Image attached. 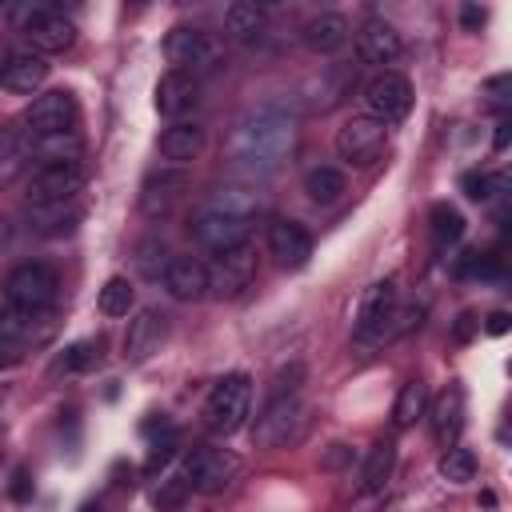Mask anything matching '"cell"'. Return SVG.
<instances>
[{"label":"cell","instance_id":"41","mask_svg":"<svg viewBox=\"0 0 512 512\" xmlns=\"http://www.w3.org/2000/svg\"><path fill=\"white\" fill-rule=\"evenodd\" d=\"M300 384H304V368H300V364H288V368L276 372L272 392H300Z\"/></svg>","mask_w":512,"mask_h":512},{"label":"cell","instance_id":"6","mask_svg":"<svg viewBox=\"0 0 512 512\" xmlns=\"http://www.w3.org/2000/svg\"><path fill=\"white\" fill-rule=\"evenodd\" d=\"M84 188V164L72 160V164H40L32 176H28V192H24V208L36 212V208H64L80 196Z\"/></svg>","mask_w":512,"mask_h":512},{"label":"cell","instance_id":"36","mask_svg":"<svg viewBox=\"0 0 512 512\" xmlns=\"http://www.w3.org/2000/svg\"><path fill=\"white\" fill-rule=\"evenodd\" d=\"M188 492H192V480H188V472H184V464L176 468V472H168L164 480H160V488H156V508H180L184 500H188Z\"/></svg>","mask_w":512,"mask_h":512},{"label":"cell","instance_id":"27","mask_svg":"<svg viewBox=\"0 0 512 512\" xmlns=\"http://www.w3.org/2000/svg\"><path fill=\"white\" fill-rule=\"evenodd\" d=\"M304 192H308L312 204L328 208V204H336L348 192V176L340 168H332V164H316V168L304 172Z\"/></svg>","mask_w":512,"mask_h":512},{"label":"cell","instance_id":"46","mask_svg":"<svg viewBox=\"0 0 512 512\" xmlns=\"http://www.w3.org/2000/svg\"><path fill=\"white\" fill-rule=\"evenodd\" d=\"M472 328H476V316H468V312H464V316H460V324H456V340H468V336H472Z\"/></svg>","mask_w":512,"mask_h":512},{"label":"cell","instance_id":"39","mask_svg":"<svg viewBox=\"0 0 512 512\" xmlns=\"http://www.w3.org/2000/svg\"><path fill=\"white\" fill-rule=\"evenodd\" d=\"M100 360V344H92V340H80V344H72L68 348V356H64V368L68 372H84V368H92Z\"/></svg>","mask_w":512,"mask_h":512},{"label":"cell","instance_id":"15","mask_svg":"<svg viewBox=\"0 0 512 512\" xmlns=\"http://www.w3.org/2000/svg\"><path fill=\"white\" fill-rule=\"evenodd\" d=\"M356 84V64H344V60H332V64H320V72H312L300 88L304 104L308 108H336Z\"/></svg>","mask_w":512,"mask_h":512},{"label":"cell","instance_id":"38","mask_svg":"<svg viewBox=\"0 0 512 512\" xmlns=\"http://www.w3.org/2000/svg\"><path fill=\"white\" fill-rule=\"evenodd\" d=\"M140 268H144V276H152V280L164 276V268H168V252H164L160 240H144V244H140Z\"/></svg>","mask_w":512,"mask_h":512},{"label":"cell","instance_id":"20","mask_svg":"<svg viewBox=\"0 0 512 512\" xmlns=\"http://www.w3.org/2000/svg\"><path fill=\"white\" fill-rule=\"evenodd\" d=\"M164 288L180 304H196L208 296V268L196 256H172L164 268Z\"/></svg>","mask_w":512,"mask_h":512},{"label":"cell","instance_id":"22","mask_svg":"<svg viewBox=\"0 0 512 512\" xmlns=\"http://www.w3.org/2000/svg\"><path fill=\"white\" fill-rule=\"evenodd\" d=\"M164 328H168V316L160 308H140L136 320H128V332H124V356L128 360H148L160 340H164Z\"/></svg>","mask_w":512,"mask_h":512},{"label":"cell","instance_id":"24","mask_svg":"<svg viewBox=\"0 0 512 512\" xmlns=\"http://www.w3.org/2000/svg\"><path fill=\"white\" fill-rule=\"evenodd\" d=\"M204 148V128L196 120H176L160 132V156L172 164H192Z\"/></svg>","mask_w":512,"mask_h":512},{"label":"cell","instance_id":"35","mask_svg":"<svg viewBox=\"0 0 512 512\" xmlns=\"http://www.w3.org/2000/svg\"><path fill=\"white\" fill-rule=\"evenodd\" d=\"M28 220L36 224V232L56 236V232H68V228L80 220V208H76V204H64V208H36V212H28Z\"/></svg>","mask_w":512,"mask_h":512},{"label":"cell","instance_id":"40","mask_svg":"<svg viewBox=\"0 0 512 512\" xmlns=\"http://www.w3.org/2000/svg\"><path fill=\"white\" fill-rule=\"evenodd\" d=\"M460 188H464L468 200H488V196H492V180H488L484 172H464V176H460Z\"/></svg>","mask_w":512,"mask_h":512},{"label":"cell","instance_id":"2","mask_svg":"<svg viewBox=\"0 0 512 512\" xmlns=\"http://www.w3.org/2000/svg\"><path fill=\"white\" fill-rule=\"evenodd\" d=\"M60 296V276L40 264V260H24L4 276V304L28 312V316H44Z\"/></svg>","mask_w":512,"mask_h":512},{"label":"cell","instance_id":"45","mask_svg":"<svg viewBox=\"0 0 512 512\" xmlns=\"http://www.w3.org/2000/svg\"><path fill=\"white\" fill-rule=\"evenodd\" d=\"M12 240H16V224H12L8 216H0V252H4Z\"/></svg>","mask_w":512,"mask_h":512},{"label":"cell","instance_id":"43","mask_svg":"<svg viewBox=\"0 0 512 512\" xmlns=\"http://www.w3.org/2000/svg\"><path fill=\"white\" fill-rule=\"evenodd\" d=\"M484 332H488V336H504V332H508V312H492L488 324H484Z\"/></svg>","mask_w":512,"mask_h":512},{"label":"cell","instance_id":"23","mask_svg":"<svg viewBox=\"0 0 512 512\" xmlns=\"http://www.w3.org/2000/svg\"><path fill=\"white\" fill-rule=\"evenodd\" d=\"M184 188H188V176H184V172H168V168H164V172H152V176L144 180V188H140V212H144L148 220L168 216Z\"/></svg>","mask_w":512,"mask_h":512},{"label":"cell","instance_id":"13","mask_svg":"<svg viewBox=\"0 0 512 512\" xmlns=\"http://www.w3.org/2000/svg\"><path fill=\"white\" fill-rule=\"evenodd\" d=\"M184 472H188V480H192V492L216 496V492H224V488L236 480L240 460H236L228 448H196V452L184 460Z\"/></svg>","mask_w":512,"mask_h":512},{"label":"cell","instance_id":"12","mask_svg":"<svg viewBox=\"0 0 512 512\" xmlns=\"http://www.w3.org/2000/svg\"><path fill=\"white\" fill-rule=\"evenodd\" d=\"M20 32H24L28 48L40 52V56L64 52V48H72V40H76V28H72V20H68L60 8H32V12H24Z\"/></svg>","mask_w":512,"mask_h":512},{"label":"cell","instance_id":"31","mask_svg":"<svg viewBox=\"0 0 512 512\" xmlns=\"http://www.w3.org/2000/svg\"><path fill=\"white\" fill-rule=\"evenodd\" d=\"M260 204H264L260 192H252L248 184H224L208 200V208H220V212H232V216H244V220H252L260 212Z\"/></svg>","mask_w":512,"mask_h":512},{"label":"cell","instance_id":"32","mask_svg":"<svg viewBox=\"0 0 512 512\" xmlns=\"http://www.w3.org/2000/svg\"><path fill=\"white\" fill-rule=\"evenodd\" d=\"M100 312L104 316H128L132 304H136V288L128 284V276H108L104 288H100Z\"/></svg>","mask_w":512,"mask_h":512},{"label":"cell","instance_id":"11","mask_svg":"<svg viewBox=\"0 0 512 512\" xmlns=\"http://www.w3.org/2000/svg\"><path fill=\"white\" fill-rule=\"evenodd\" d=\"M208 268V292L216 296H240L252 280H256V248L252 244H236L224 252H212Z\"/></svg>","mask_w":512,"mask_h":512},{"label":"cell","instance_id":"26","mask_svg":"<svg viewBox=\"0 0 512 512\" xmlns=\"http://www.w3.org/2000/svg\"><path fill=\"white\" fill-rule=\"evenodd\" d=\"M24 140V136H20ZM80 132H56V136H36V140H24V156H36L40 164H72L80 160Z\"/></svg>","mask_w":512,"mask_h":512},{"label":"cell","instance_id":"30","mask_svg":"<svg viewBox=\"0 0 512 512\" xmlns=\"http://www.w3.org/2000/svg\"><path fill=\"white\" fill-rule=\"evenodd\" d=\"M420 416H428V388H424V380H408V384H400V392H396L392 424H396V428H412Z\"/></svg>","mask_w":512,"mask_h":512},{"label":"cell","instance_id":"37","mask_svg":"<svg viewBox=\"0 0 512 512\" xmlns=\"http://www.w3.org/2000/svg\"><path fill=\"white\" fill-rule=\"evenodd\" d=\"M32 324H36V316H28V312H20L12 304H0V340L4 344H20Z\"/></svg>","mask_w":512,"mask_h":512},{"label":"cell","instance_id":"21","mask_svg":"<svg viewBox=\"0 0 512 512\" xmlns=\"http://www.w3.org/2000/svg\"><path fill=\"white\" fill-rule=\"evenodd\" d=\"M348 20L340 16V12H316V16H308L304 20V28H300V44L308 48V52H316V56H332V52H340L344 44H348Z\"/></svg>","mask_w":512,"mask_h":512},{"label":"cell","instance_id":"3","mask_svg":"<svg viewBox=\"0 0 512 512\" xmlns=\"http://www.w3.org/2000/svg\"><path fill=\"white\" fill-rule=\"evenodd\" d=\"M248 416H252V380H248L244 372L220 376V380L212 384L208 400H204V420H208V428L220 432V436H232V432H240V428L248 424Z\"/></svg>","mask_w":512,"mask_h":512},{"label":"cell","instance_id":"1","mask_svg":"<svg viewBox=\"0 0 512 512\" xmlns=\"http://www.w3.org/2000/svg\"><path fill=\"white\" fill-rule=\"evenodd\" d=\"M296 148V116L284 104H260L244 112L228 136V164L240 176H272Z\"/></svg>","mask_w":512,"mask_h":512},{"label":"cell","instance_id":"9","mask_svg":"<svg viewBox=\"0 0 512 512\" xmlns=\"http://www.w3.org/2000/svg\"><path fill=\"white\" fill-rule=\"evenodd\" d=\"M408 112H412V84L400 72L388 68L364 84V116H372L388 128V124L404 120Z\"/></svg>","mask_w":512,"mask_h":512},{"label":"cell","instance_id":"29","mask_svg":"<svg viewBox=\"0 0 512 512\" xmlns=\"http://www.w3.org/2000/svg\"><path fill=\"white\" fill-rule=\"evenodd\" d=\"M224 32L232 40H256L264 32V8L260 4H248V0H236L224 8Z\"/></svg>","mask_w":512,"mask_h":512},{"label":"cell","instance_id":"5","mask_svg":"<svg viewBox=\"0 0 512 512\" xmlns=\"http://www.w3.org/2000/svg\"><path fill=\"white\" fill-rule=\"evenodd\" d=\"M76 96L68 88H48V92H36L28 100V108L20 112V136L24 140H36V136H56V132H72L76 128Z\"/></svg>","mask_w":512,"mask_h":512},{"label":"cell","instance_id":"48","mask_svg":"<svg viewBox=\"0 0 512 512\" xmlns=\"http://www.w3.org/2000/svg\"><path fill=\"white\" fill-rule=\"evenodd\" d=\"M12 496H16V500H24V496H28V484H24V472H16V484H12Z\"/></svg>","mask_w":512,"mask_h":512},{"label":"cell","instance_id":"17","mask_svg":"<svg viewBox=\"0 0 512 512\" xmlns=\"http://www.w3.org/2000/svg\"><path fill=\"white\" fill-rule=\"evenodd\" d=\"M44 80H48V60L32 48H16L0 60V88L16 96H36Z\"/></svg>","mask_w":512,"mask_h":512},{"label":"cell","instance_id":"16","mask_svg":"<svg viewBox=\"0 0 512 512\" xmlns=\"http://www.w3.org/2000/svg\"><path fill=\"white\" fill-rule=\"evenodd\" d=\"M268 252L276 256L280 268H304L308 256H312V232H308L300 220L276 216V220L268 224Z\"/></svg>","mask_w":512,"mask_h":512},{"label":"cell","instance_id":"33","mask_svg":"<svg viewBox=\"0 0 512 512\" xmlns=\"http://www.w3.org/2000/svg\"><path fill=\"white\" fill-rule=\"evenodd\" d=\"M440 480H448V484L476 480V456H472V448H460V444L444 448V456H440Z\"/></svg>","mask_w":512,"mask_h":512},{"label":"cell","instance_id":"14","mask_svg":"<svg viewBox=\"0 0 512 512\" xmlns=\"http://www.w3.org/2000/svg\"><path fill=\"white\" fill-rule=\"evenodd\" d=\"M196 244H204L208 252H224V248H236V244H248V228L252 220L244 216H232V212H220V208H200L192 220H188Z\"/></svg>","mask_w":512,"mask_h":512},{"label":"cell","instance_id":"49","mask_svg":"<svg viewBox=\"0 0 512 512\" xmlns=\"http://www.w3.org/2000/svg\"><path fill=\"white\" fill-rule=\"evenodd\" d=\"M80 512H100V508H80Z\"/></svg>","mask_w":512,"mask_h":512},{"label":"cell","instance_id":"7","mask_svg":"<svg viewBox=\"0 0 512 512\" xmlns=\"http://www.w3.org/2000/svg\"><path fill=\"white\" fill-rule=\"evenodd\" d=\"M304 428V400L300 392H268L264 408L256 412L252 436L260 448H280L288 440H296V432Z\"/></svg>","mask_w":512,"mask_h":512},{"label":"cell","instance_id":"25","mask_svg":"<svg viewBox=\"0 0 512 512\" xmlns=\"http://www.w3.org/2000/svg\"><path fill=\"white\" fill-rule=\"evenodd\" d=\"M428 416H432V436L448 448V444H456V436H460V428H464V392L452 384V388H444L440 396H436V404H428Z\"/></svg>","mask_w":512,"mask_h":512},{"label":"cell","instance_id":"28","mask_svg":"<svg viewBox=\"0 0 512 512\" xmlns=\"http://www.w3.org/2000/svg\"><path fill=\"white\" fill-rule=\"evenodd\" d=\"M392 468H396V444L392 440H376L368 448L364 464H360V492H380L388 484Z\"/></svg>","mask_w":512,"mask_h":512},{"label":"cell","instance_id":"4","mask_svg":"<svg viewBox=\"0 0 512 512\" xmlns=\"http://www.w3.org/2000/svg\"><path fill=\"white\" fill-rule=\"evenodd\" d=\"M164 56H168L172 72H188V76L200 80V76H208V72L220 68L224 48H220V40H216L212 32L192 28V24H180V28L168 32V40H164Z\"/></svg>","mask_w":512,"mask_h":512},{"label":"cell","instance_id":"10","mask_svg":"<svg viewBox=\"0 0 512 512\" xmlns=\"http://www.w3.org/2000/svg\"><path fill=\"white\" fill-rule=\"evenodd\" d=\"M384 144H388V128L380 120H372V116H352V120H344L336 128V156L344 164L364 168L384 152Z\"/></svg>","mask_w":512,"mask_h":512},{"label":"cell","instance_id":"18","mask_svg":"<svg viewBox=\"0 0 512 512\" xmlns=\"http://www.w3.org/2000/svg\"><path fill=\"white\" fill-rule=\"evenodd\" d=\"M400 52H404V40L388 20H368L356 36V56L364 64H376L380 72H388V64H396Z\"/></svg>","mask_w":512,"mask_h":512},{"label":"cell","instance_id":"42","mask_svg":"<svg viewBox=\"0 0 512 512\" xmlns=\"http://www.w3.org/2000/svg\"><path fill=\"white\" fill-rule=\"evenodd\" d=\"M460 24H464L468 32H476V28L484 24V8H476V4H464V8H460Z\"/></svg>","mask_w":512,"mask_h":512},{"label":"cell","instance_id":"19","mask_svg":"<svg viewBox=\"0 0 512 512\" xmlns=\"http://www.w3.org/2000/svg\"><path fill=\"white\" fill-rule=\"evenodd\" d=\"M196 104H200V80L188 76V72H172V68H168V72L160 76V84H156V112L176 124V120H184Z\"/></svg>","mask_w":512,"mask_h":512},{"label":"cell","instance_id":"8","mask_svg":"<svg viewBox=\"0 0 512 512\" xmlns=\"http://www.w3.org/2000/svg\"><path fill=\"white\" fill-rule=\"evenodd\" d=\"M396 320V280L384 276V280H372L364 292H360V304H356V320H352V336L360 344H372L380 340Z\"/></svg>","mask_w":512,"mask_h":512},{"label":"cell","instance_id":"44","mask_svg":"<svg viewBox=\"0 0 512 512\" xmlns=\"http://www.w3.org/2000/svg\"><path fill=\"white\" fill-rule=\"evenodd\" d=\"M20 360V344H4L0 340V368H12Z\"/></svg>","mask_w":512,"mask_h":512},{"label":"cell","instance_id":"47","mask_svg":"<svg viewBox=\"0 0 512 512\" xmlns=\"http://www.w3.org/2000/svg\"><path fill=\"white\" fill-rule=\"evenodd\" d=\"M508 128H512V124H508V116H500V124H496V148H504V144H508Z\"/></svg>","mask_w":512,"mask_h":512},{"label":"cell","instance_id":"34","mask_svg":"<svg viewBox=\"0 0 512 512\" xmlns=\"http://www.w3.org/2000/svg\"><path fill=\"white\" fill-rule=\"evenodd\" d=\"M428 220H432V240H436L440 248H444V244H456V240L464 236V216H460L452 204H432Z\"/></svg>","mask_w":512,"mask_h":512}]
</instances>
